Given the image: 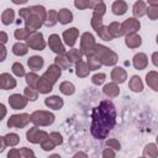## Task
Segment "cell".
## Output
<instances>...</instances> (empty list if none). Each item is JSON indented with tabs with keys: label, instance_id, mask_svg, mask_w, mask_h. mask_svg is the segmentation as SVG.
Wrapping results in <instances>:
<instances>
[{
	"label": "cell",
	"instance_id": "1",
	"mask_svg": "<svg viewBox=\"0 0 158 158\" xmlns=\"http://www.w3.org/2000/svg\"><path fill=\"white\" fill-rule=\"evenodd\" d=\"M116 123V109L111 100H102L91 111L90 132L94 138L105 139Z\"/></svg>",
	"mask_w": 158,
	"mask_h": 158
},
{
	"label": "cell",
	"instance_id": "2",
	"mask_svg": "<svg viewBox=\"0 0 158 158\" xmlns=\"http://www.w3.org/2000/svg\"><path fill=\"white\" fill-rule=\"evenodd\" d=\"M19 16L25 20V28L36 32L44 23L47 11L42 5H33L19 10Z\"/></svg>",
	"mask_w": 158,
	"mask_h": 158
},
{
	"label": "cell",
	"instance_id": "3",
	"mask_svg": "<svg viewBox=\"0 0 158 158\" xmlns=\"http://www.w3.org/2000/svg\"><path fill=\"white\" fill-rule=\"evenodd\" d=\"M94 53L99 57L102 65L111 67V65H115L118 62V56L112 49H110V48H107L102 44H96Z\"/></svg>",
	"mask_w": 158,
	"mask_h": 158
},
{
	"label": "cell",
	"instance_id": "4",
	"mask_svg": "<svg viewBox=\"0 0 158 158\" xmlns=\"http://www.w3.org/2000/svg\"><path fill=\"white\" fill-rule=\"evenodd\" d=\"M30 118H31V122L35 126H49L54 122L56 116L49 111L37 110V111H33L30 115Z\"/></svg>",
	"mask_w": 158,
	"mask_h": 158
},
{
	"label": "cell",
	"instance_id": "5",
	"mask_svg": "<svg viewBox=\"0 0 158 158\" xmlns=\"http://www.w3.org/2000/svg\"><path fill=\"white\" fill-rule=\"evenodd\" d=\"M95 38L90 32H84L80 37V52L83 56H90L95 52Z\"/></svg>",
	"mask_w": 158,
	"mask_h": 158
},
{
	"label": "cell",
	"instance_id": "6",
	"mask_svg": "<svg viewBox=\"0 0 158 158\" xmlns=\"http://www.w3.org/2000/svg\"><path fill=\"white\" fill-rule=\"evenodd\" d=\"M105 12H106V5L104 4V1L100 2V4H98V5L93 9V16H91V20H90V25H91V27H93L95 31H96L100 26L104 25V23H102V17H104Z\"/></svg>",
	"mask_w": 158,
	"mask_h": 158
},
{
	"label": "cell",
	"instance_id": "7",
	"mask_svg": "<svg viewBox=\"0 0 158 158\" xmlns=\"http://www.w3.org/2000/svg\"><path fill=\"white\" fill-rule=\"evenodd\" d=\"M26 44L28 46V48L33 49V51H43L46 47V42L43 40V35L41 32H32L30 35V37L26 40Z\"/></svg>",
	"mask_w": 158,
	"mask_h": 158
},
{
	"label": "cell",
	"instance_id": "8",
	"mask_svg": "<svg viewBox=\"0 0 158 158\" xmlns=\"http://www.w3.org/2000/svg\"><path fill=\"white\" fill-rule=\"evenodd\" d=\"M30 122H31V118H30L28 114H17V115L10 116V118L7 120V127H10V128H12V127L23 128Z\"/></svg>",
	"mask_w": 158,
	"mask_h": 158
},
{
	"label": "cell",
	"instance_id": "9",
	"mask_svg": "<svg viewBox=\"0 0 158 158\" xmlns=\"http://www.w3.org/2000/svg\"><path fill=\"white\" fill-rule=\"evenodd\" d=\"M60 74H62V69L59 68V67H57L56 64H51L48 68H47V70L43 73V75L41 77L43 80H46L49 85H54L56 83H57V80L59 79V77H60Z\"/></svg>",
	"mask_w": 158,
	"mask_h": 158
},
{
	"label": "cell",
	"instance_id": "10",
	"mask_svg": "<svg viewBox=\"0 0 158 158\" xmlns=\"http://www.w3.org/2000/svg\"><path fill=\"white\" fill-rule=\"evenodd\" d=\"M48 136V133L46 131H42L38 128V126H33L31 127L27 132H26V138L28 142L33 143V144H38L41 143L46 137Z\"/></svg>",
	"mask_w": 158,
	"mask_h": 158
},
{
	"label": "cell",
	"instance_id": "11",
	"mask_svg": "<svg viewBox=\"0 0 158 158\" xmlns=\"http://www.w3.org/2000/svg\"><path fill=\"white\" fill-rule=\"evenodd\" d=\"M48 46H49V48H51L54 53H57V54L63 56V54L67 53L65 47H64V44H63L60 37H59L58 35H56V33H53V35H51V36L48 37Z\"/></svg>",
	"mask_w": 158,
	"mask_h": 158
},
{
	"label": "cell",
	"instance_id": "12",
	"mask_svg": "<svg viewBox=\"0 0 158 158\" xmlns=\"http://www.w3.org/2000/svg\"><path fill=\"white\" fill-rule=\"evenodd\" d=\"M9 101V105L12 110H21V109H25L27 106V98L25 95H21V94H12L9 96L7 99Z\"/></svg>",
	"mask_w": 158,
	"mask_h": 158
},
{
	"label": "cell",
	"instance_id": "13",
	"mask_svg": "<svg viewBox=\"0 0 158 158\" xmlns=\"http://www.w3.org/2000/svg\"><path fill=\"white\" fill-rule=\"evenodd\" d=\"M121 26H122V30H123V33L125 35H127V33H135V32H137L141 28V22L136 17H128V19H126L121 23Z\"/></svg>",
	"mask_w": 158,
	"mask_h": 158
},
{
	"label": "cell",
	"instance_id": "14",
	"mask_svg": "<svg viewBox=\"0 0 158 158\" xmlns=\"http://www.w3.org/2000/svg\"><path fill=\"white\" fill-rule=\"evenodd\" d=\"M78 36H79V30H78L77 27H72V28H68V30L63 31V33H62V40L64 41V43H65L67 46L74 47Z\"/></svg>",
	"mask_w": 158,
	"mask_h": 158
},
{
	"label": "cell",
	"instance_id": "15",
	"mask_svg": "<svg viewBox=\"0 0 158 158\" xmlns=\"http://www.w3.org/2000/svg\"><path fill=\"white\" fill-rule=\"evenodd\" d=\"M17 85L16 79H14L12 75L9 73H1L0 74V89L2 90H11L15 89Z\"/></svg>",
	"mask_w": 158,
	"mask_h": 158
},
{
	"label": "cell",
	"instance_id": "16",
	"mask_svg": "<svg viewBox=\"0 0 158 158\" xmlns=\"http://www.w3.org/2000/svg\"><path fill=\"white\" fill-rule=\"evenodd\" d=\"M44 105L48 109H52V110H60L64 105V101L60 96L52 95V96H48V98L44 99Z\"/></svg>",
	"mask_w": 158,
	"mask_h": 158
},
{
	"label": "cell",
	"instance_id": "17",
	"mask_svg": "<svg viewBox=\"0 0 158 158\" xmlns=\"http://www.w3.org/2000/svg\"><path fill=\"white\" fill-rule=\"evenodd\" d=\"M132 64L135 67V69L137 70H143L147 68L148 65V57L144 54V53H137L133 56V59H132Z\"/></svg>",
	"mask_w": 158,
	"mask_h": 158
},
{
	"label": "cell",
	"instance_id": "18",
	"mask_svg": "<svg viewBox=\"0 0 158 158\" xmlns=\"http://www.w3.org/2000/svg\"><path fill=\"white\" fill-rule=\"evenodd\" d=\"M112 81L117 83V84H122L126 81L127 79V73L126 70L122 68V67H115L112 70H111V74H110Z\"/></svg>",
	"mask_w": 158,
	"mask_h": 158
},
{
	"label": "cell",
	"instance_id": "19",
	"mask_svg": "<svg viewBox=\"0 0 158 158\" xmlns=\"http://www.w3.org/2000/svg\"><path fill=\"white\" fill-rule=\"evenodd\" d=\"M125 43L128 48L131 49H135V48H138L141 44H142V38L139 35H137V32L135 33H127L126 37H125Z\"/></svg>",
	"mask_w": 158,
	"mask_h": 158
},
{
	"label": "cell",
	"instance_id": "20",
	"mask_svg": "<svg viewBox=\"0 0 158 158\" xmlns=\"http://www.w3.org/2000/svg\"><path fill=\"white\" fill-rule=\"evenodd\" d=\"M102 93L107 96V98H116L120 94V88H118V84L115 83V81H111V83H107L104 85L102 88Z\"/></svg>",
	"mask_w": 158,
	"mask_h": 158
},
{
	"label": "cell",
	"instance_id": "21",
	"mask_svg": "<svg viewBox=\"0 0 158 158\" xmlns=\"http://www.w3.org/2000/svg\"><path fill=\"white\" fill-rule=\"evenodd\" d=\"M57 21L62 25H67L73 21V12L69 9H60L57 11Z\"/></svg>",
	"mask_w": 158,
	"mask_h": 158
},
{
	"label": "cell",
	"instance_id": "22",
	"mask_svg": "<svg viewBox=\"0 0 158 158\" xmlns=\"http://www.w3.org/2000/svg\"><path fill=\"white\" fill-rule=\"evenodd\" d=\"M146 11H147V5L144 1L142 0H138L133 4V7H132V14H133V17L136 19H139L142 16L146 15Z\"/></svg>",
	"mask_w": 158,
	"mask_h": 158
},
{
	"label": "cell",
	"instance_id": "23",
	"mask_svg": "<svg viewBox=\"0 0 158 158\" xmlns=\"http://www.w3.org/2000/svg\"><path fill=\"white\" fill-rule=\"evenodd\" d=\"M43 64H44V60H43V58L40 57V56H32V57H30L28 60H27V65H28L30 69H32L33 72L42 69Z\"/></svg>",
	"mask_w": 158,
	"mask_h": 158
},
{
	"label": "cell",
	"instance_id": "24",
	"mask_svg": "<svg viewBox=\"0 0 158 158\" xmlns=\"http://www.w3.org/2000/svg\"><path fill=\"white\" fill-rule=\"evenodd\" d=\"M146 83L148 84V86L152 90L158 91V73L156 70L148 72L147 75H146Z\"/></svg>",
	"mask_w": 158,
	"mask_h": 158
},
{
	"label": "cell",
	"instance_id": "25",
	"mask_svg": "<svg viewBox=\"0 0 158 158\" xmlns=\"http://www.w3.org/2000/svg\"><path fill=\"white\" fill-rule=\"evenodd\" d=\"M127 7H128V6H127V2H126V1H123V0H116V1L112 4L111 10H112V12H114L115 15L122 16L123 14H126Z\"/></svg>",
	"mask_w": 158,
	"mask_h": 158
},
{
	"label": "cell",
	"instance_id": "26",
	"mask_svg": "<svg viewBox=\"0 0 158 158\" xmlns=\"http://www.w3.org/2000/svg\"><path fill=\"white\" fill-rule=\"evenodd\" d=\"M107 30H109V33L111 35V37H112V38L121 37V36H123V35H125V33H123V30H122L121 23H120V22H117V21L111 22V23L107 26Z\"/></svg>",
	"mask_w": 158,
	"mask_h": 158
},
{
	"label": "cell",
	"instance_id": "27",
	"mask_svg": "<svg viewBox=\"0 0 158 158\" xmlns=\"http://www.w3.org/2000/svg\"><path fill=\"white\" fill-rule=\"evenodd\" d=\"M89 73H90V70H89V68L86 65V62H84L81 59V60H79V62L75 63V74H77V77H79V78H86L89 75Z\"/></svg>",
	"mask_w": 158,
	"mask_h": 158
},
{
	"label": "cell",
	"instance_id": "28",
	"mask_svg": "<svg viewBox=\"0 0 158 158\" xmlns=\"http://www.w3.org/2000/svg\"><path fill=\"white\" fill-rule=\"evenodd\" d=\"M128 88L135 93H141L143 90V83L142 79L138 75H132L128 81Z\"/></svg>",
	"mask_w": 158,
	"mask_h": 158
},
{
	"label": "cell",
	"instance_id": "29",
	"mask_svg": "<svg viewBox=\"0 0 158 158\" xmlns=\"http://www.w3.org/2000/svg\"><path fill=\"white\" fill-rule=\"evenodd\" d=\"M86 65H88L89 70H96V69H100V67L102 64H101L99 57L95 53H93L90 56H86Z\"/></svg>",
	"mask_w": 158,
	"mask_h": 158
},
{
	"label": "cell",
	"instance_id": "30",
	"mask_svg": "<svg viewBox=\"0 0 158 158\" xmlns=\"http://www.w3.org/2000/svg\"><path fill=\"white\" fill-rule=\"evenodd\" d=\"M28 52V46L26 43H22L21 41L16 42L14 46H12V53L15 56H19V57H22L25 54H27Z\"/></svg>",
	"mask_w": 158,
	"mask_h": 158
},
{
	"label": "cell",
	"instance_id": "31",
	"mask_svg": "<svg viewBox=\"0 0 158 158\" xmlns=\"http://www.w3.org/2000/svg\"><path fill=\"white\" fill-rule=\"evenodd\" d=\"M15 20V11L12 9H6L2 11L1 14V22L5 25V26H9L14 22Z\"/></svg>",
	"mask_w": 158,
	"mask_h": 158
},
{
	"label": "cell",
	"instance_id": "32",
	"mask_svg": "<svg viewBox=\"0 0 158 158\" xmlns=\"http://www.w3.org/2000/svg\"><path fill=\"white\" fill-rule=\"evenodd\" d=\"M65 57L69 59V62L70 63H77V62H79V60H81L83 59V53L80 52V49H77V48H72L69 52H67L65 53Z\"/></svg>",
	"mask_w": 158,
	"mask_h": 158
},
{
	"label": "cell",
	"instance_id": "33",
	"mask_svg": "<svg viewBox=\"0 0 158 158\" xmlns=\"http://www.w3.org/2000/svg\"><path fill=\"white\" fill-rule=\"evenodd\" d=\"M59 91H60L62 94L69 96V95H73V94L75 93V86H74V84L70 83V81H63V83H60V85H59Z\"/></svg>",
	"mask_w": 158,
	"mask_h": 158
},
{
	"label": "cell",
	"instance_id": "34",
	"mask_svg": "<svg viewBox=\"0 0 158 158\" xmlns=\"http://www.w3.org/2000/svg\"><path fill=\"white\" fill-rule=\"evenodd\" d=\"M54 64H56L57 67H59V68L63 70V69H68L72 63H70L69 59L65 57V54H63V56L57 54V57L54 58Z\"/></svg>",
	"mask_w": 158,
	"mask_h": 158
},
{
	"label": "cell",
	"instance_id": "35",
	"mask_svg": "<svg viewBox=\"0 0 158 158\" xmlns=\"http://www.w3.org/2000/svg\"><path fill=\"white\" fill-rule=\"evenodd\" d=\"M143 157L148 158H157L158 157V148L154 143H148L143 149Z\"/></svg>",
	"mask_w": 158,
	"mask_h": 158
},
{
	"label": "cell",
	"instance_id": "36",
	"mask_svg": "<svg viewBox=\"0 0 158 158\" xmlns=\"http://www.w3.org/2000/svg\"><path fill=\"white\" fill-rule=\"evenodd\" d=\"M57 22H58L57 21V11L56 10H49L47 12V16H46V20H44V23L43 25L47 26V27H52Z\"/></svg>",
	"mask_w": 158,
	"mask_h": 158
},
{
	"label": "cell",
	"instance_id": "37",
	"mask_svg": "<svg viewBox=\"0 0 158 158\" xmlns=\"http://www.w3.org/2000/svg\"><path fill=\"white\" fill-rule=\"evenodd\" d=\"M4 139H5V143H6V147H15L20 142V137L16 133H7V135H5Z\"/></svg>",
	"mask_w": 158,
	"mask_h": 158
},
{
	"label": "cell",
	"instance_id": "38",
	"mask_svg": "<svg viewBox=\"0 0 158 158\" xmlns=\"http://www.w3.org/2000/svg\"><path fill=\"white\" fill-rule=\"evenodd\" d=\"M31 33H32V31H28L26 28H16L15 32H14V36L19 41H26L30 37Z\"/></svg>",
	"mask_w": 158,
	"mask_h": 158
},
{
	"label": "cell",
	"instance_id": "39",
	"mask_svg": "<svg viewBox=\"0 0 158 158\" xmlns=\"http://www.w3.org/2000/svg\"><path fill=\"white\" fill-rule=\"evenodd\" d=\"M98 35H99V37L101 38V40H104V41H111V40H114L112 37H111V35L109 33V30H107V26H105V25H102V26H100L96 31H95Z\"/></svg>",
	"mask_w": 158,
	"mask_h": 158
},
{
	"label": "cell",
	"instance_id": "40",
	"mask_svg": "<svg viewBox=\"0 0 158 158\" xmlns=\"http://www.w3.org/2000/svg\"><path fill=\"white\" fill-rule=\"evenodd\" d=\"M23 95L27 98L28 101H36L37 98H38V91H37L36 89H33V88L27 86V88L23 90Z\"/></svg>",
	"mask_w": 158,
	"mask_h": 158
},
{
	"label": "cell",
	"instance_id": "41",
	"mask_svg": "<svg viewBox=\"0 0 158 158\" xmlns=\"http://www.w3.org/2000/svg\"><path fill=\"white\" fill-rule=\"evenodd\" d=\"M11 70H12V73H14L16 77H20V78L26 75L23 65H22L21 63H19V62H16V63H14V64H12V67H11Z\"/></svg>",
	"mask_w": 158,
	"mask_h": 158
},
{
	"label": "cell",
	"instance_id": "42",
	"mask_svg": "<svg viewBox=\"0 0 158 158\" xmlns=\"http://www.w3.org/2000/svg\"><path fill=\"white\" fill-rule=\"evenodd\" d=\"M25 77H26V83H27V85H28L30 88L36 89L37 80H38V78H40V77H38L36 73H28V74H26Z\"/></svg>",
	"mask_w": 158,
	"mask_h": 158
},
{
	"label": "cell",
	"instance_id": "43",
	"mask_svg": "<svg viewBox=\"0 0 158 158\" xmlns=\"http://www.w3.org/2000/svg\"><path fill=\"white\" fill-rule=\"evenodd\" d=\"M146 14L148 15V19L149 20H152V21L157 20L158 19V5H149L147 7Z\"/></svg>",
	"mask_w": 158,
	"mask_h": 158
},
{
	"label": "cell",
	"instance_id": "44",
	"mask_svg": "<svg viewBox=\"0 0 158 158\" xmlns=\"http://www.w3.org/2000/svg\"><path fill=\"white\" fill-rule=\"evenodd\" d=\"M41 148L43 149V151H46V152H49V151H52L54 147H56V144H54V142L49 138V136H47L41 143Z\"/></svg>",
	"mask_w": 158,
	"mask_h": 158
},
{
	"label": "cell",
	"instance_id": "45",
	"mask_svg": "<svg viewBox=\"0 0 158 158\" xmlns=\"http://www.w3.org/2000/svg\"><path fill=\"white\" fill-rule=\"evenodd\" d=\"M106 79V74L105 73H96L91 77V83L94 85H101Z\"/></svg>",
	"mask_w": 158,
	"mask_h": 158
},
{
	"label": "cell",
	"instance_id": "46",
	"mask_svg": "<svg viewBox=\"0 0 158 158\" xmlns=\"http://www.w3.org/2000/svg\"><path fill=\"white\" fill-rule=\"evenodd\" d=\"M48 136L54 142L56 146H59V144L63 143V137H62V135L59 132H51V133H48Z\"/></svg>",
	"mask_w": 158,
	"mask_h": 158
},
{
	"label": "cell",
	"instance_id": "47",
	"mask_svg": "<svg viewBox=\"0 0 158 158\" xmlns=\"http://www.w3.org/2000/svg\"><path fill=\"white\" fill-rule=\"evenodd\" d=\"M106 147H110V148H112L114 151H120V149H121V144H120V142H118L116 138H110V139H107V141H106Z\"/></svg>",
	"mask_w": 158,
	"mask_h": 158
},
{
	"label": "cell",
	"instance_id": "48",
	"mask_svg": "<svg viewBox=\"0 0 158 158\" xmlns=\"http://www.w3.org/2000/svg\"><path fill=\"white\" fill-rule=\"evenodd\" d=\"M74 6L79 10H85V9H90L89 5V0H74Z\"/></svg>",
	"mask_w": 158,
	"mask_h": 158
},
{
	"label": "cell",
	"instance_id": "49",
	"mask_svg": "<svg viewBox=\"0 0 158 158\" xmlns=\"http://www.w3.org/2000/svg\"><path fill=\"white\" fill-rule=\"evenodd\" d=\"M20 154H21V157H23V158L35 157V152H33L32 149L27 148V147H22V148H20Z\"/></svg>",
	"mask_w": 158,
	"mask_h": 158
},
{
	"label": "cell",
	"instance_id": "50",
	"mask_svg": "<svg viewBox=\"0 0 158 158\" xmlns=\"http://www.w3.org/2000/svg\"><path fill=\"white\" fill-rule=\"evenodd\" d=\"M115 156H116L115 151H114L112 148H110V147H107V148H105V149L102 151V157H104V158H114Z\"/></svg>",
	"mask_w": 158,
	"mask_h": 158
},
{
	"label": "cell",
	"instance_id": "51",
	"mask_svg": "<svg viewBox=\"0 0 158 158\" xmlns=\"http://www.w3.org/2000/svg\"><path fill=\"white\" fill-rule=\"evenodd\" d=\"M6 56H7V51H6V47L4 43H0V63L4 62L6 59Z\"/></svg>",
	"mask_w": 158,
	"mask_h": 158
},
{
	"label": "cell",
	"instance_id": "52",
	"mask_svg": "<svg viewBox=\"0 0 158 158\" xmlns=\"http://www.w3.org/2000/svg\"><path fill=\"white\" fill-rule=\"evenodd\" d=\"M7 157H9V158H20V157H21V154H20V149H17V148H12V149H10V152L7 153Z\"/></svg>",
	"mask_w": 158,
	"mask_h": 158
},
{
	"label": "cell",
	"instance_id": "53",
	"mask_svg": "<svg viewBox=\"0 0 158 158\" xmlns=\"http://www.w3.org/2000/svg\"><path fill=\"white\" fill-rule=\"evenodd\" d=\"M6 114H7V110H6L5 105L0 102V121H1V120H2L5 116H6Z\"/></svg>",
	"mask_w": 158,
	"mask_h": 158
},
{
	"label": "cell",
	"instance_id": "54",
	"mask_svg": "<svg viewBox=\"0 0 158 158\" xmlns=\"http://www.w3.org/2000/svg\"><path fill=\"white\" fill-rule=\"evenodd\" d=\"M7 42V35H6V32H4V31H0V43H6Z\"/></svg>",
	"mask_w": 158,
	"mask_h": 158
},
{
	"label": "cell",
	"instance_id": "55",
	"mask_svg": "<svg viewBox=\"0 0 158 158\" xmlns=\"http://www.w3.org/2000/svg\"><path fill=\"white\" fill-rule=\"evenodd\" d=\"M5 148H6V143H5L4 136H0V153H2Z\"/></svg>",
	"mask_w": 158,
	"mask_h": 158
},
{
	"label": "cell",
	"instance_id": "56",
	"mask_svg": "<svg viewBox=\"0 0 158 158\" xmlns=\"http://www.w3.org/2000/svg\"><path fill=\"white\" fill-rule=\"evenodd\" d=\"M157 59H158V53H157V52H154V53L152 54V63H153V65H154V67H157V65H158V60H157Z\"/></svg>",
	"mask_w": 158,
	"mask_h": 158
},
{
	"label": "cell",
	"instance_id": "57",
	"mask_svg": "<svg viewBox=\"0 0 158 158\" xmlns=\"http://www.w3.org/2000/svg\"><path fill=\"white\" fill-rule=\"evenodd\" d=\"M102 2V0H89V5H90V9H94L98 4Z\"/></svg>",
	"mask_w": 158,
	"mask_h": 158
},
{
	"label": "cell",
	"instance_id": "58",
	"mask_svg": "<svg viewBox=\"0 0 158 158\" xmlns=\"http://www.w3.org/2000/svg\"><path fill=\"white\" fill-rule=\"evenodd\" d=\"M15 5H22V4H26L28 0H11Z\"/></svg>",
	"mask_w": 158,
	"mask_h": 158
},
{
	"label": "cell",
	"instance_id": "59",
	"mask_svg": "<svg viewBox=\"0 0 158 158\" xmlns=\"http://www.w3.org/2000/svg\"><path fill=\"white\" fill-rule=\"evenodd\" d=\"M77 157H84V158H85V157H88V156H86V153H84V152H78V153L74 154V158H77Z\"/></svg>",
	"mask_w": 158,
	"mask_h": 158
},
{
	"label": "cell",
	"instance_id": "60",
	"mask_svg": "<svg viewBox=\"0 0 158 158\" xmlns=\"http://www.w3.org/2000/svg\"><path fill=\"white\" fill-rule=\"evenodd\" d=\"M149 5H158V0H147Z\"/></svg>",
	"mask_w": 158,
	"mask_h": 158
}]
</instances>
